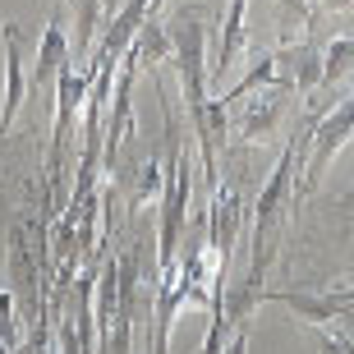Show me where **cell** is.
<instances>
[{
	"mask_svg": "<svg viewBox=\"0 0 354 354\" xmlns=\"http://www.w3.org/2000/svg\"><path fill=\"white\" fill-rule=\"evenodd\" d=\"M24 336H28V327H24V317H19V304H14L10 290H0V350L19 354L24 350Z\"/></svg>",
	"mask_w": 354,
	"mask_h": 354,
	"instance_id": "30bf717a",
	"label": "cell"
},
{
	"mask_svg": "<svg viewBox=\"0 0 354 354\" xmlns=\"http://www.w3.org/2000/svg\"><path fill=\"white\" fill-rule=\"evenodd\" d=\"M286 102H290L286 88H263L258 97L235 102L239 111H235V120H230L235 143H272L276 124H281V115H286Z\"/></svg>",
	"mask_w": 354,
	"mask_h": 354,
	"instance_id": "5b68a950",
	"label": "cell"
},
{
	"mask_svg": "<svg viewBox=\"0 0 354 354\" xmlns=\"http://www.w3.org/2000/svg\"><path fill=\"white\" fill-rule=\"evenodd\" d=\"M317 354H354V341L341 327H322L317 331Z\"/></svg>",
	"mask_w": 354,
	"mask_h": 354,
	"instance_id": "7c38bea8",
	"label": "cell"
},
{
	"mask_svg": "<svg viewBox=\"0 0 354 354\" xmlns=\"http://www.w3.org/2000/svg\"><path fill=\"white\" fill-rule=\"evenodd\" d=\"M88 88H92V74L74 60L55 69V124H51V152H46V198L60 194L65 184V157H69V129L79 111L88 106Z\"/></svg>",
	"mask_w": 354,
	"mask_h": 354,
	"instance_id": "277c9868",
	"label": "cell"
},
{
	"mask_svg": "<svg viewBox=\"0 0 354 354\" xmlns=\"http://www.w3.org/2000/svg\"><path fill=\"white\" fill-rule=\"evenodd\" d=\"M65 60H69V37H65V19L55 14L51 24H46V32H41V41H37V65L28 74V88H41Z\"/></svg>",
	"mask_w": 354,
	"mask_h": 354,
	"instance_id": "ba28073f",
	"label": "cell"
},
{
	"mask_svg": "<svg viewBox=\"0 0 354 354\" xmlns=\"http://www.w3.org/2000/svg\"><path fill=\"white\" fill-rule=\"evenodd\" d=\"M0 41H5V106H0V138L14 129V120L28 102V65H24V28L0 24Z\"/></svg>",
	"mask_w": 354,
	"mask_h": 354,
	"instance_id": "8992f818",
	"label": "cell"
},
{
	"mask_svg": "<svg viewBox=\"0 0 354 354\" xmlns=\"http://www.w3.org/2000/svg\"><path fill=\"white\" fill-rule=\"evenodd\" d=\"M244 14H249V0H230L225 5V24H221V41L207 60V88H221L230 74H235L239 55H244Z\"/></svg>",
	"mask_w": 354,
	"mask_h": 354,
	"instance_id": "52a82bcc",
	"label": "cell"
},
{
	"mask_svg": "<svg viewBox=\"0 0 354 354\" xmlns=\"http://www.w3.org/2000/svg\"><path fill=\"white\" fill-rule=\"evenodd\" d=\"M345 143H354V92L345 97V102L327 106V111H317V115L308 120V147H304V161H299L304 175L295 180V203L308 198L317 184H322L327 166L341 157Z\"/></svg>",
	"mask_w": 354,
	"mask_h": 354,
	"instance_id": "3957f363",
	"label": "cell"
},
{
	"mask_svg": "<svg viewBox=\"0 0 354 354\" xmlns=\"http://www.w3.org/2000/svg\"><path fill=\"white\" fill-rule=\"evenodd\" d=\"M276 19H281V28L308 24L313 19V0H276Z\"/></svg>",
	"mask_w": 354,
	"mask_h": 354,
	"instance_id": "8fae6325",
	"label": "cell"
},
{
	"mask_svg": "<svg viewBox=\"0 0 354 354\" xmlns=\"http://www.w3.org/2000/svg\"><path fill=\"white\" fill-rule=\"evenodd\" d=\"M166 37H171V65H175V79H180L184 92V111L189 120L212 102V88H207V19L203 10L194 5H180L166 24Z\"/></svg>",
	"mask_w": 354,
	"mask_h": 354,
	"instance_id": "7a4b0ae2",
	"label": "cell"
},
{
	"mask_svg": "<svg viewBox=\"0 0 354 354\" xmlns=\"http://www.w3.org/2000/svg\"><path fill=\"white\" fill-rule=\"evenodd\" d=\"M313 10H327V14H345V10H354V0H313Z\"/></svg>",
	"mask_w": 354,
	"mask_h": 354,
	"instance_id": "4fadbf2b",
	"label": "cell"
},
{
	"mask_svg": "<svg viewBox=\"0 0 354 354\" xmlns=\"http://www.w3.org/2000/svg\"><path fill=\"white\" fill-rule=\"evenodd\" d=\"M350 74H354V37H331L322 46V88H317V97L341 88Z\"/></svg>",
	"mask_w": 354,
	"mask_h": 354,
	"instance_id": "9c48e42d",
	"label": "cell"
},
{
	"mask_svg": "<svg viewBox=\"0 0 354 354\" xmlns=\"http://www.w3.org/2000/svg\"><path fill=\"white\" fill-rule=\"evenodd\" d=\"M147 5H152V14H157V10H161V5H166V0H147Z\"/></svg>",
	"mask_w": 354,
	"mask_h": 354,
	"instance_id": "5bb4252c",
	"label": "cell"
},
{
	"mask_svg": "<svg viewBox=\"0 0 354 354\" xmlns=\"http://www.w3.org/2000/svg\"><path fill=\"white\" fill-rule=\"evenodd\" d=\"M166 120H171V161H166V189H161V225H157V276L171 272L184 244V225H189V198H194V157L184 143L175 111L166 102Z\"/></svg>",
	"mask_w": 354,
	"mask_h": 354,
	"instance_id": "6da1fadb",
	"label": "cell"
}]
</instances>
